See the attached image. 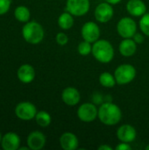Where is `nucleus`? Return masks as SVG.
I'll return each instance as SVG.
<instances>
[{
	"mask_svg": "<svg viewBox=\"0 0 149 150\" xmlns=\"http://www.w3.org/2000/svg\"><path fill=\"white\" fill-rule=\"evenodd\" d=\"M98 119L106 126L117 125L122 119L120 108L112 102H105L98 108Z\"/></svg>",
	"mask_w": 149,
	"mask_h": 150,
	"instance_id": "nucleus-1",
	"label": "nucleus"
},
{
	"mask_svg": "<svg viewBox=\"0 0 149 150\" xmlns=\"http://www.w3.org/2000/svg\"><path fill=\"white\" fill-rule=\"evenodd\" d=\"M92 54L101 63H109L114 57V48L106 40H98L92 45Z\"/></svg>",
	"mask_w": 149,
	"mask_h": 150,
	"instance_id": "nucleus-2",
	"label": "nucleus"
},
{
	"mask_svg": "<svg viewBox=\"0 0 149 150\" xmlns=\"http://www.w3.org/2000/svg\"><path fill=\"white\" fill-rule=\"evenodd\" d=\"M44 35L42 25L36 21H28L22 27V36L29 44L37 45L40 43L44 39Z\"/></svg>",
	"mask_w": 149,
	"mask_h": 150,
	"instance_id": "nucleus-3",
	"label": "nucleus"
},
{
	"mask_svg": "<svg viewBox=\"0 0 149 150\" xmlns=\"http://www.w3.org/2000/svg\"><path fill=\"white\" fill-rule=\"evenodd\" d=\"M114 76L118 84H127L134 80L136 76V69L129 63L121 64L115 69Z\"/></svg>",
	"mask_w": 149,
	"mask_h": 150,
	"instance_id": "nucleus-4",
	"label": "nucleus"
},
{
	"mask_svg": "<svg viewBox=\"0 0 149 150\" xmlns=\"http://www.w3.org/2000/svg\"><path fill=\"white\" fill-rule=\"evenodd\" d=\"M117 32L123 39L133 38L137 32V24L133 18L124 17L117 24Z\"/></svg>",
	"mask_w": 149,
	"mask_h": 150,
	"instance_id": "nucleus-5",
	"label": "nucleus"
},
{
	"mask_svg": "<svg viewBox=\"0 0 149 150\" xmlns=\"http://www.w3.org/2000/svg\"><path fill=\"white\" fill-rule=\"evenodd\" d=\"M15 115L21 120L28 121L35 119L37 114V108L36 106L28 101H23L18 103L15 107Z\"/></svg>",
	"mask_w": 149,
	"mask_h": 150,
	"instance_id": "nucleus-6",
	"label": "nucleus"
},
{
	"mask_svg": "<svg viewBox=\"0 0 149 150\" xmlns=\"http://www.w3.org/2000/svg\"><path fill=\"white\" fill-rule=\"evenodd\" d=\"M77 117L83 122H92L98 117V108L92 103H84L78 107Z\"/></svg>",
	"mask_w": 149,
	"mask_h": 150,
	"instance_id": "nucleus-7",
	"label": "nucleus"
},
{
	"mask_svg": "<svg viewBox=\"0 0 149 150\" xmlns=\"http://www.w3.org/2000/svg\"><path fill=\"white\" fill-rule=\"evenodd\" d=\"M90 7V0H67L66 10L73 16L81 17L85 15Z\"/></svg>",
	"mask_w": 149,
	"mask_h": 150,
	"instance_id": "nucleus-8",
	"label": "nucleus"
},
{
	"mask_svg": "<svg viewBox=\"0 0 149 150\" xmlns=\"http://www.w3.org/2000/svg\"><path fill=\"white\" fill-rule=\"evenodd\" d=\"M81 34L83 40L94 43L99 40L100 37V28L97 24L92 21H88L83 24L81 29Z\"/></svg>",
	"mask_w": 149,
	"mask_h": 150,
	"instance_id": "nucleus-9",
	"label": "nucleus"
},
{
	"mask_svg": "<svg viewBox=\"0 0 149 150\" xmlns=\"http://www.w3.org/2000/svg\"><path fill=\"white\" fill-rule=\"evenodd\" d=\"M112 5V4L107 2L99 4L95 9V18L100 23L109 22L114 15V11Z\"/></svg>",
	"mask_w": 149,
	"mask_h": 150,
	"instance_id": "nucleus-10",
	"label": "nucleus"
},
{
	"mask_svg": "<svg viewBox=\"0 0 149 150\" xmlns=\"http://www.w3.org/2000/svg\"><path fill=\"white\" fill-rule=\"evenodd\" d=\"M46 136L40 131H33L30 133L26 139L27 147L32 150L42 149L46 145Z\"/></svg>",
	"mask_w": 149,
	"mask_h": 150,
	"instance_id": "nucleus-11",
	"label": "nucleus"
},
{
	"mask_svg": "<svg viewBox=\"0 0 149 150\" xmlns=\"http://www.w3.org/2000/svg\"><path fill=\"white\" fill-rule=\"evenodd\" d=\"M20 138L13 132L6 133L1 141V149L4 150H18L20 147Z\"/></svg>",
	"mask_w": 149,
	"mask_h": 150,
	"instance_id": "nucleus-12",
	"label": "nucleus"
},
{
	"mask_svg": "<svg viewBox=\"0 0 149 150\" xmlns=\"http://www.w3.org/2000/svg\"><path fill=\"white\" fill-rule=\"evenodd\" d=\"M136 136H137L136 129L133 126L128 124L122 125L117 130V138L121 142H126V143L133 142L136 139Z\"/></svg>",
	"mask_w": 149,
	"mask_h": 150,
	"instance_id": "nucleus-13",
	"label": "nucleus"
},
{
	"mask_svg": "<svg viewBox=\"0 0 149 150\" xmlns=\"http://www.w3.org/2000/svg\"><path fill=\"white\" fill-rule=\"evenodd\" d=\"M61 99L64 104L69 106L76 105L81 99L79 91L75 87H67L61 92Z\"/></svg>",
	"mask_w": 149,
	"mask_h": 150,
	"instance_id": "nucleus-14",
	"label": "nucleus"
},
{
	"mask_svg": "<svg viewBox=\"0 0 149 150\" xmlns=\"http://www.w3.org/2000/svg\"><path fill=\"white\" fill-rule=\"evenodd\" d=\"M17 77L23 83H30L35 78V69L31 64H22L18 69Z\"/></svg>",
	"mask_w": 149,
	"mask_h": 150,
	"instance_id": "nucleus-15",
	"label": "nucleus"
},
{
	"mask_svg": "<svg viewBox=\"0 0 149 150\" xmlns=\"http://www.w3.org/2000/svg\"><path fill=\"white\" fill-rule=\"evenodd\" d=\"M60 145L64 150H76L78 148L79 141L75 134L66 132L60 137Z\"/></svg>",
	"mask_w": 149,
	"mask_h": 150,
	"instance_id": "nucleus-16",
	"label": "nucleus"
},
{
	"mask_svg": "<svg viewBox=\"0 0 149 150\" xmlns=\"http://www.w3.org/2000/svg\"><path fill=\"white\" fill-rule=\"evenodd\" d=\"M126 10L133 17H141L146 13L147 6L142 0H129L126 4Z\"/></svg>",
	"mask_w": 149,
	"mask_h": 150,
	"instance_id": "nucleus-17",
	"label": "nucleus"
},
{
	"mask_svg": "<svg viewBox=\"0 0 149 150\" xmlns=\"http://www.w3.org/2000/svg\"><path fill=\"white\" fill-rule=\"evenodd\" d=\"M119 53L123 56H126V57L133 56L136 53V50H137V43L132 38L124 39L119 43Z\"/></svg>",
	"mask_w": 149,
	"mask_h": 150,
	"instance_id": "nucleus-18",
	"label": "nucleus"
},
{
	"mask_svg": "<svg viewBox=\"0 0 149 150\" xmlns=\"http://www.w3.org/2000/svg\"><path fill=\"white\" fill-rule=\"evenodd\" d=\"M57 23H58V25L62 30H68L74 25L73 15L68 11H65V12L61 13L58 18Z\"/></svg>",
	"mask_w": 149,
	"mask_h": 150,
	"instance_id": "nucleus-19",
	"label": "nucleus"
},
{
	"mask_svg": "<svg viewBox=\"0 0 149 150\" xmlns=\"http://www.w3.org/2000/svg\"><path fill=\"white\" fill-rule=\"evenodd\" d=\"M14 17L18 21L22 23H26L29 21L31 18L30 10L25 5H19L16 7V9L14 10Z\"/></svg>",
	"mask_w": 149,
	"mask_h": 150,
	"instance_id": "nucleus-20",
	"label": "nucleus"
},
{
	"mask_svg": "<svg viewBox=\"0 0 149 150\" xmlns=\"http://www.w3.org/2000/svg\"><path fill=\"white\" fill-rule=\"evenodd\" d=\"M99 83L105 88H113L117 83L114 75L110 72H103L99 76Z\"/></svg>",
	"mask_w": 149,
	"mask_h": 150,
	"instance_id": "nucleus-21",
	"label": "nucleus"
},
{
	"mask_svg": "<svg viewBox=\"0 0 149 150\" xmlns=\"http://www.w3.org/2000/svg\"><path fill=\"white\" fill-rule=\"evenodd\" d=\"M36 123L41 127H47L51 124L52 118L51 115L46 111H40L35 116Z\"/></svg>",
	"mask_w": 149,
	"mask_h": 150,
	"instance_id": "nucleus-22",
	"label": "nucleus"
},
{
	"mask_svg": "<svg viewBox=\"0 0 149 150\" xmlns=\"http://www.w3.org/2000/svg\"><path fill=\"white\" fill-rule=\"evenodd\" d=\"M77 51L81 55H83V56L89 55L92 52V45L90 42L83 40L79 43L77 47Z\"/></svg>",
	"mask_w": 149,
	"mask_h": 150,
	"instance_id": "nucleus-23",
	"label": "nucleus"
},
{
	"mask_svg": "<svg viewBox=\"0 0 149 150\" xmlns=\"http://www.w3.org/2000/svg\"><path fill=\"white\" fill-rule=\"evenodd\" d=\"M140 28L141 32L149 37V13H145L140 19Z\"/></svg>",
	"mask_w": 149,
	"mask_h": 150,
	"instance_id": "nucleus-24",
	"label": "nucleus"
},
{
	"mask_svg": "<svg viewBox=\"0 0 149 150\" xmlns=\"http://www.w3.org/2000/svg\"><path fill=\"white\" fill-rule=\"evenodd\" d=\"M55 40L57 42L58 45L60 46H65L68 44V37L66 33L61 32V33H58L55 36Z\"/></svg>",
	"mask_w": 149,
	"mask_h": 150,
	"instance_id": "nucleus-25",
	"label": "nucleus"
},
{
	"mask_svg": "<svg viewBox=\"0 0 149 150\" xmlns=\"http://www.w3.org/2000/svg\"><path fill=\"white\" fill-rule=\"evenodd\" d=\"M11 8V0H0V16L7 13Z\"/></svg>",
	"mask_w": 149,
	"mask_h": 150,
	"instance_id": "nucleus-26",
	"label": "nucleus"
},
{
	"mask_svg": "<svg viewBox=\"0 0 149 150\" xmlns=\"http://www.w3.org/2000/svg\"><path fill=\"white\" fill-rule=\"evenodd\" d=\"M115 149H116V150H132V147L129 145V143L121 142Z\"/></svg>",
	"mask_w": 149,
	"mask_h": 150,
	"instance_id": "nucleus-27",
	"label": "nucleus"
},
{
	"mask_svg": "<svg viewBox=\"0 0 149 150\" xmlns=\"http://www.w3.org/2000/svg\"><path fill=\"white\" fill-rule=\"evenodd\" d=\"M133 40H134V41L137 43V44H141V43H142L143 41H144V37H143V35L141 34V33H136L134 35H133Z\"/></svg>",
	"mask_w": 149,
	"mask_h": 150,
	"instance_id": "nucleus-28",
	"label": "nucleus"
},
{
	"mask_svg": "<svg viewBox=\"0 0 149 150\" xmlns=\"http://www.w3.org/2000/svg\"><path fill=\"white\" fill-rule=\"evenodd\" d=\"M98 150H112V147L104 144V145H101L98 147Z\"/></svg>",
	"mask_w": 149,
	"mask_h": 150,
	"instance_id": "nucleus-29",
	"label": "nucleus"
},
{
	"mask_svg": "<svg viewBox=\"0 0 149 150\" xmlns=\"http://www.w3.org/2000/svg\"><path fill=\"white\" fill-rule=\"evenodd\" d=\"M122 0H105V2L112 4V5H115V4H118L119 3H120Z\"/></svg>",
	"mask_w": 149,
	"mask_h": 150,
	"instance_id": "nucleus-30",
	"label": "nucleus"
},
{
	"mask_svg": "<svg viewBox=\"0 0 149 150\" xmlns=\"http://www.w3.org/2000/svg\"><path fill=\"white\" fill-rule=\"evenodd\" d=\"M2 138H3V135L1 134V133H0V144H1V141H2Z\"/></svg>",
	"mask_w": 149,
	"mask_h": 150,
	"instance_id": "nucleus-31",
	"label": "nucleus"
},
{
	"mask_svg": "<svg viewBox=\"0 0 149 150\" xmlns=\"http://www.w3.org/2000/svg\"><path fill=\"white\" fill-rule=\"evenodd\" d=\"M146 150H149V144L147 146V147H146Z\"/></svg>",
	"mask_w": 149,
	"mask_h": 150,
	"instance_id": "nucleus-32",
	"label": "nucleus"
}]
</instances>
